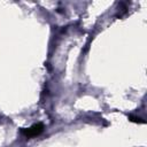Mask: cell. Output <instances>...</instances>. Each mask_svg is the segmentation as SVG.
<instances>
[{
    "mask_svg": "<svg viewBox=\"0 0 147 147\" xmlns=\"http://www.w3.org/2000/svg\"><path fill=\"white\" fill-rule=\"evenodd\" d=\"M44 129H45V126H44L42 123H36V124L31 125L30 127H23V129L21 130V133H22L25 138L31 139V138H34V137L41 134L42 131H44Z\"/></svg>",
    "mask_w": 147,
    "mask_h": 147,
    "instance_id": "obj_1",
    "label": "cell"
},
{
    "mask_svg": "<svg viewBox=\"0 0 147 147\" xmlns=\"http://www.w3.org/2000/svg\"><path fill=\"white\" fill-rule=\"evenodd\" d=\"M129 119H130L131 122H134V123H140V124H144V123H145V121H144L142 118H140V117H134V116H129Z\"/></svg>",
    "mask_w": 147,
    "mask_h": 147,
    "instance_id": "obj_2",
    "label": "cell"
}]
</instances>
